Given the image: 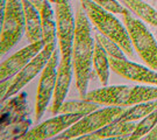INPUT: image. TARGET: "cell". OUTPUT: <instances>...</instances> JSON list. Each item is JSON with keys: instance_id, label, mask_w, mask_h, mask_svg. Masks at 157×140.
<instances>
[{"instance_id": "6da1fadb", "label": "cell", "mask_w": 157, "mask_h": 140, "mask_svg": "<svg viewBox=\"0 0 157 140\" xmlns=\"http://www.w3.org/2000/svg\"><path fill=\"white\" fill-rule=\"evenodd\" d=\"M95 41L91 35L90 19L84 8L76 13V33L72 46V67L76 86L82 99L87 94V86L93 67Z\"/></svg>"}, {"instance_id": "7a4b0ae2", "label": "cell", "mask_w": 157, "mask_h": 140, "mask_svg": "<svg viewBox=\"0 0 157 140\" xmlns=\"http://www.w3.org/2000/svg\"><path fill=\"white\" fill-rule=\"evenodd\" d=\"M84 99L100 105L128 107L157 99V86L147 85H111L89 91Z\"/></svg>"}, {"instance_id": "3957f363", "label": "cell", "mask_w": 157, "mask_h": 140, "mask_svg": "<svg viewBox=\"0 0 157 140\" xmlns=\"http://www.w3.org/2000/svg\"><path fill=\"white\" fill-rule=\"evenodd\" d=\"M79 1L84 11L86 12L90 21L98 28V30L108 39L115 41L122 48L124 54L130 58H133L134 48L126 26H124L113 14H111V12L104 10L93 0H79Z\"/></svg>"}, {"instance_id": "277c9868", "label": "cell", "mask_w": 157, "mask_h": 140, "mask_svg": "<svg viewBox=\"0 0 157 140\" xmlns=\"http://www.w3.org/2000/svg\"><path fill=\"white\" fill-rule=\"evenodd\" d=\"M124 23L135 51L148 67L157 71V40L143 21L136 19L132 12L124 15Z\"/></svg>"}, {"instance_id": "5b68a950", "label": "cell", "mask_w": 157, "mask_h": 140, "mask_svg": "<svg viewBox=\"0 0 157 140\" xmlns=\"http://www.w3.org/2000/svg\"><path fill=\"white\" fill-rule=\"evenodd\" d=\"M25 32L22 0H6L5 11L1 14V55L11 50L21 40Z\"/></svg>"}, {"instance_id": "8992f818", "label": "cell", "mask_w": 157, "mask_h": 140, "mask_svg": "<svg viewBox=\"0 0 157 140\" xmlns=\"http://www.w3.org/2000/svg\"><path fill=\"white\" fill-rule=\"evenodd\" d=\"M126 109L122 106H109L105 109H98L95 111L91 112L89 114H85L78 122L70 126L67 130L62 132L59 135L55 137L56 140H69L77 139L79 137L85 134H90L92 132H95L101 127H104L107 124L112 123L118 117H120Z\"/></svg>"}, {"instance_id": "52a82bcc", "label": "cell", "mask_w": 157, "mask_h": 140, "mask_svg": "<svg viewBox=\"0 0 157 140\" xmlns=\"http://www.w3.org/2000/svg\"><path fill=\"white\" fill-rule=\"evenodd\" d=\"M58 54L59 49H55L50 60L41 73L39 81V86L36 91V102H35V122H40V119L44 114L47 107L50 103V99L54 96L55 84H56L57 67H58Z\"/></svg>"}, {"instance_id": "ba28073f", "label": "cell", "mask_w": 157, "mask_h": 140, "mask_svg": "<svg viewBox=\"0 0 157 140\" xmlns=\"http://www.w3.org/2000/svg\"><path fill=\"white\" fill-rule=\"evenodd\" d=\"M57 23V42L62 56L72 55V46L76 33V17L69 0L56 4L55 8Z\"/></svg>"}, {"instance_id": "9c48e42d", "label": "cell", "mask_w": 157, "mask_h": 140, "mask_svg": "<svg viewBox=\"0 0 157 140\" xmlns=\"http://www.w3.org/2000/svg\"><path fill=\"white\" fill-rule=\"evenodd\" d=\"M56 49V43L55 45H47L44 46V48L40 51L37 55L34 57L32 61L29 62L26 67L23 68L21 71L14 76L13 78V84L11 85L10 90L6 92V95L4 96V98H1V102H5L7 98H10L11 96L17 95V92L21 89H23L27 84L34 79V77L36 75H39L40 73H42V70L44 69L47 66L48 61L50 60L51 55L54 50Z\"/></svg>"}, {"instance_id": "30bf717a", "label": "cell", "mask_w": 157, "mask_h": 140, "mask_svg": "<svg viewBox=\"0 0 157 140\" xmlns=\"http://www.w3.org/2000/svg\"><path fill=\"white\" fill-rule=\"evenodd\" d=\"M84 114L80 113H61L59 116L50 118L43 123L39 124L23 135L19 137L20 140H44L55 138L59 133L64 132L76 122H78Z\"/></svg>"}, {"instance_id": "8fae6325", "label": "cell", "mask_w": 157, "mask_h": 140, "mask_svg": "<svg viewBox=\"0 0 157 140\" xmlns=\"http://www.w3.org/2000/svg\"><path fill=\"white\" fill-rule=\"evenodd\" d=\"M109 66L111 70L124 78L157 86V71L151 68L143 67L135 62L128 61L127 58L120 60L114 57H109Z\"/></svg>"}, {"instance_id": "7c38bea8", "label": "cell", "mask_w": 157, "mask_h": 140, "mask_svg": "<svg viewBox=\"0 0 157 140\" xmlns=\"http://www.w3.org/2000/svg\"><path fill=\"white\" fill-rule=\"evenodd\" d=\"M43 48H44V42L43 41L33 42V43H30L27 47L20 49L17 53H14L7 60L2 61L1 67H0V78H1V81H5V79H10L12 77H14Z\"/></svg>"}, {"instance_id": "4fadbf2b", "label": "cell", "mask_w": 157, "mask_h": 140, "mask_svg": "<svg viewBox=\"0 0 157 140\" xmlns=\"http://www.w3.org/2000/svg\"><path fill=\"white\" fill-rule=\"evenodd\" d=\"M72 55L62 56L61 61L58 62L56 75V84L54 91V102L50 111L54 114L59 112V109L64 103L67 95L72 81Z\"/></svg>"}, {"instance_id": "5bb4252c", "label": "cell", "mask_w": 157, "mask_h": 140, "mask_svg": "<svg viewBox=\"0 0 157 140\" xmlns=\"http://www.w3.org/2000/svg\"><path fill=\"white\" fill-rule=\"evenodd\" d=\"M136 127L135 122H120L113 120L112 123L107 124L100 130L92 132L90 134H85L77 138L78 140H104V139H115L124 140L129 139L130 134Z\"/></svg>"}, {"instance_id": "9a60e30c", "label": "cell", "mask_w": 157, "mask_h": 140, "mask_svg": "<svg viewBox=\"0 0 157 140\" xmlns=\"http://www.w3.org/2000/svg\"><path fill=\"white\" fill-rule=\"evenodd\" d=\"M23 12H25V30L26 36L30 43L42 41V20L37 7L28 1L22 0Z\"/></svg>"}, {"instance_id": "2e32d148", "label": "cell", "mask_w": 157, "mask_h": 140, "mask_svg": "<svg viewBox=\"0 0 157 140\" xmlns=\"http://www.w3.org/2000/svg\"><path fill=\"white\" fill-rule=\"evenodd\" d=\"M39 11L42 20V41L44 46L55 45L57 43L56 13H54L50 2L47 0H44Z\"/></svg>"}, {"instance_id": "e0dca14e", "label": "cell", "mask_w": 157, "mask_h": 140, "mask_svg": "<svg viewBox=\"0 0 157 140\" xmlns=\"http://www.w3.org/2000/svg\"><path fill=\"white\" fill-rule=\"evenodd\" d=\"M142 21L157 28V11L143 0H119Z\"/></svg>"}, {"instance_id": "ac0fdd59", "label": "cell", "mask_w": 157, "mask_h": 140, "mask_svg": "<svg viewBox=\"0 0 157 140\" xmlns=\"http://www.w3.org/2000/svg\"><path fill=\"white\" fill-rule=\"evenodd\" d=\"M93 69L97 76L100 79V83L106 86L109 78V56L104 49L99 41L95 40L94 45V55H93Z\"/></svg>"}, {"instance_id": "d6986e66", "label": "cell", "mask_w": 157, "mask_h": 140, "mask_svg": "<svg viewBox=\"0 0 157 140\" xmlns=\"http://www.w3.org/2000/svg\"><path fill=\"white\" fill-rule=\"evenodd\" d=\"M155 109H157V99L139 103V104L133 105V107L127 109L120 117L117 118V120H120V122H137V120H141L142 118L148 116L149 113H151Z\"/></svg>"}, {"instance_id": "ffe728a7", "label": "cell", "mask_w": 157, "mask_h": 140, "mask_svg": "<svg viewBox=\"0 0 157 140\" xmlns=\"http://www.w3.org/2000/svg\"><path fill=\"white\" fill-rule=\"evenodd\" d=\"M100 107V104L94 102L80 99V101H67L64 102L59 109L58 113H80V114H89Z\"/></svg>"}, {"instance_id": "44dd1931", "label": "cell", "mask_w": 157, "mask_h": 140, "mask_svg": "<svg viewBox=\"0 0 157 140\" xmlns=\"http://www.w3.org/2000/svg\"><path fill=\"white\" fill-rule=\"evenodd\" d=\"M156 125H157V109H155L151 113H149L144 118H142L140 123L136 124V127H135L133 133L129 137V140L142 139Z\"/></svg>"}, {"instance_id": "7402d4cb", "label": "cell", "mask_w": 157, "mask_h": 140, "mask_svg": "<svg viewBox=\"0 0 157 140\" xmlns=\"http://www.w3.org/2000/svg\"><path fill=\"white\" fill-rule=\"evenodd\" d=\"M95 40L99 41L101 46L104 47V49L106 50L109 57H114V58H120V60H126L127 55L124 54V51L122 50V48L113 40L108 39L107 36L102 35L101 33L95 34Z\"/></svg>"}, {"instance_id": "603a6c76", "label": "cell", "mask_w": 157, "mask_h": 140, "mask_svg": "<svg viewBox=\"0 0 157 140\" xmlns=\"http://www.w3.org/2000/svg\"><path fill=\"white\" fill-rule=\"evenodd\" d=\"M94 2H97L98 5L102 7L104 10H106L107 12H111L113 14H127L129 13V10L126 6L119 2V0H93Z\"/></svg>"}, {"instance_id": "cb8c5ba5", "label": "cell", "mask_w": 157, "mask_h": 140, "mask_svg": "<svg viewBox=\"0 0 157 140\" xmlns=\"http://www.w3.org/2000/svg\"><path fill=\"white\" fill-rule=\"evenodd\" d=\"M12 84H13V79H11V78L1 81V98H4V96H5L6 92L10 90Z\"/></svg>"}, {"instance_id": "d4e9b609", "label": "cell", "mask_w": 157, "mask_h": 140, "mask_svg": "<svg viewBox=\"0 0 157 140\" xmlns=\"http://www.w3.org/2000/svg\"><path fill=\"white\" fill-rule=\"evenodd\" d=\"M142 139L144 140H157V125L152 130H150Z\"/></svg>"}, {"instance_id": "484cf974", "label": "cell", "mask_w": 157, "mask_h": 140, "mask_svg": "<svg viewBox=\"0 0 157 140\" xmlns=\"http://www.w3.org/2000/svg\"><path fill=\"white\" fill-rule=\"evenodd\" d=\"M28 1H30V2H32L35 7H37L39 10H40V7L42 6V4L44 2V0H28Z\"/></svg>"}, {"instance_id": "4316f807", "label": "cell", "mask_w": 157, "mask_h": 140, "mask_svg": "<svg viewBox=\"0 0 157 140\" xmlns=\"http://www.w3.org/2000/svg\"><path fill=\"white\" fill-rule=\"evenodd\" d=\"M47 1H49L50 4H55V5H56V4H59V2H62L63 0H47Z\"/></svg>"}, {"instance_id": "83f0119b", "label": "cell", "mask_w": 157, "mask_h": 140, "mask_svg": "<svg viewBox=\"0 0 157 140\" xmlns=\"http://www.w3.org/2000/svg\"><path fill=\"white\" fill-rule=\"evenodd\" d=\"M156 40H157V32H156Z\"/></svg>"}]
</instances>
